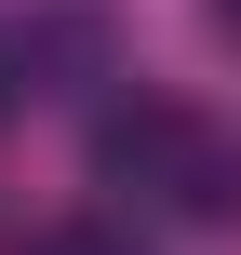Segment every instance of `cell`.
Returning <instances> with one entry per match:
<instances>
[{
	"label": "cell",
	"mask_w": 241,
	"mask_h": 255,
	"mask_svg": "<svg viewBox=\"0 0 241 255\" xmlns=\"http://www.w3.org/2000/svg\"><path fill=\"white\" fill-rule=\"evenodd\" d=\"M94 175L174 202L188 229H228V215H241V148L201 121V108H174V94H121V108L94 121Z\"/></svg>",
	"instance_id": "1"
},
{
	"label": "cell",
	"mask_w": 241,
	"mask_h": 255,
	"mask_svg": "<svg viewBox=\"0 0 241 255\" xmlns=\"http://www.w3.org/2000/svg\"><path fill=\"white\" fill-rule=\"evenodd\" d=\"M27 255H148V242H134V229H107V215H67V229H40Z\"/></svg>",
	"instance_id": "2"
},
{
	"label": "cell",
	"mask_w": 241,
	"mask_h": 255,
	"mask_svg": "<svg viewBox=\"0 0 241 255\" xmlns=\"http://www.w3.org/2000/svg\"><path fill=\"white\" fill-rule=\"evenodd\" d=\"M27 108V27H0V121Z\"/></svg>",
	"instance_id": "3"
},
{
	"label": "cell",
	"mask_w": 241,
	"mask_h": 255,
	"mask_svg": "<svg viewBox=\"0 0 241 255\" xmlns=\"http://www.w3.org/2000/svg\"><path fill=\"white\" fill-rule=\"evenodd\" d=\"M215 27H228V40H241V0H215Z\"/></svg>",
	"instance_id": "4"
}]
</instances>
